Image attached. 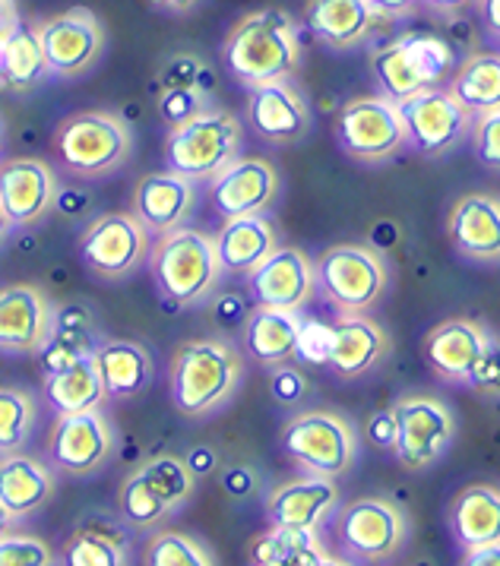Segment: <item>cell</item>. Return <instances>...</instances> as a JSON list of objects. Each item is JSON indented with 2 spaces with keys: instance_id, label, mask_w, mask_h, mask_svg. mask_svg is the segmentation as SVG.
<instances>
[{
  "instance_id": "cell-42",
  "label": "cell",
  "mask_w": 500,
  "mask_h": 566,
  "mask_svg": "<svg viewBox=\"0 0 500 566\" xmlns=\"http://www.w3.org/2000/svg\"><path fill=\"white\" fill-rule=\"evenodd\" d=\"M206 112V95L200 86H168L159 98V114L168 127H181Z\"/></svg>"
},
{
  "instance_id": "cell-58",
  "label": "cell",
  "mask_w": 500,
  "mask_h": 566,
  "mask_svg": "<svg viewBox=\"0 0 500 566\" xmlns=\"http://www.w3.org/2000/svg\"><path fill=\"white\" fill-rule=\"evenodd\" d=\"M0 149H3V120H0Z\"/></svg>"
},
{
  "instance_id": "cell-12",
  "label": "cell",
  "mask_w": 500,
  "mask_h": 566,
  "mask_svg": "<svg viewBox=\"0 0 500 566\" xmlns=\"http://www.w3.org/2000/svg\"><path fill=\"white\" fill-rule=\"evenodd\" d=\"M114 443L117 437L102 408L58 415L48 437V459L64 475L86 478L105 469V462L114 455Z\"/></svg>"
},
{
  "instance_id": "cell-43",
  "label": "cell",
  "mask_w": 500,
  "mask_h": 566,
  "mask_svg": "<svg viewBox=\"0 0 500 566\" xmlns=\"http://www.w3.org/2000/svg\"><path fill=\"white\" fill-rule=\"evenodd\" d=\"M330 352H333V323L301 319L295 358L308 364H330Z\"/></svg>"
},
{
  "instance_id": "cell-32",
  "label": "cell",
  "mask_w": 500,
  "mask_h": 566,
  "mask_svg": "<svg viewBox=\"0 0 500 566\" xmlns=\"http://www.w3.org/2000/svg\"><path fill=\"white\" fill-rule=\"evenodd\" d=\"M98 336H95V326H92L90 314L83 307H54V326H51V336H48L45 348L35 355L42 361V370L48 374H58L70 364L90 358L92 352L98 348Z\"/></svg>"
},
{
  "instance_id": "cell-38",
  "label": "cell",
  "mask_w": 500,
  "mask_h": 566,
  "mask_svg": "<svg viewBox=\"0 0 500 566\" xmlns=\"http://www.w3.org/2000/svg\"><path fill=\"white\" fill-rule=\"evenodd\" d=\"M35 399L25 389L0 386V455L20 453L35 428Z\"/></svg>"
},
{
  "instance_id": "cell-16",
  "label": "cell",
  "mask_w": 500,
  "mask_h": 566,
  "mask_svg": "<svg viewBox=\"0 0 500 566\" xmlns=\"http://www.w3.org/2000/svg\"><path fill=\"white\" fill-rule=\"evenodd\" d=\"M336 535L352 557L384 560L396 554V547L406 538V520L387 500L362 497L342 506Z\"/></svg>"
},
{
  "instance_id": "cell-6",
  "label": "cell",
  "mask_w": 500,
  "mask_h": 566,
  "mask_svg": "<svg viewBox=\"0 0 500 566\" xmlns=\"http://www.w3.org/2000/svg\"><path fill=\"white\" fill-rule=\"evenodd\" d=\"M241 153V120L222 108H206L194 120L171 127L165 139L168 171L187 181H212Z\"/></svg>"
},
{
  "instance_id": "cell-52",
  "label": "cell",
  "mask_w": 500,
  "mask_h": 566,
  "mask_svg": "<svg viewBox=\"0 0 500 566\" xmlns=\"http://www.w3.org/2000/svg\"><path fill=\"white\" fill-rule=\"evenodd\" d=\"M159 7H165V10H175V13H187V10H194L200 0H156Z\"/></svg>"
},
{
  "instance_id": "cell-22",
  "label": "cell",
  "mask_w": 500,
  "mask_h": 566,
  "mask_svg": "<svg viewBox=\"0 0 500 566\" xmlns=\"http://www.w3.org/2000/svg\"><path fill=\"white\" fill-rule=\"evenodd\" d=\"M194 206H197V184L175 171H159V175H146L137 184L131 212L149 234H162L181 228L194 212Z\"/></svg>"
},
{
  "instance_id": "cell-49",
  "label": "cell",
  "mask_w": 500,
  "mask_h": 566,
  "mask_svg": "<svg viewBox=\"0 0 500 566\" xmlns=\"http://www.w3.org/2000/svg\"><path fill=\"white\" fill-rule=\"evenodd\" d=\"M374 13H387V17H399V13H409L418 0H367Z\"/></svg>"
},
{
  "instance_id": "cell-50",
  "label": "cell",
  "mask_w": 500,
  "mask_h": 566,
  "mask_svg": "<svg viewBox=\"0 0 500 566\" xmlns=\"http://www.w3.org/2000/svg\"><path fill=\"white\" fill-rule=\"evenodd\" d=\"M17 23H20L17 3H13V0H0V42L13 32V25Z\"/></svg>"
},
{
  "instance_id": "cell-11",
  "label": "cell",
  "mask_w": 500,
  "mask_h": 566,
  "mask_svg": "<svg viewBox=\"0 0 500 566\" xmlns=\"http://www.w3.org/2000/svg\"><path fill=\"white\" fill-rule=\"evenodd\" d=\"M35 29H39L48 73L58 80L86 76L105 54L102 20L86 7H70L64 13H54L42 23H35Z\"/></svg>"
},
{
  "instance_id": "cell-21",
  "label": "cell",
  "mask_w": 500,
  "mask_h": 566,
  "mask_svg": "<svg viewBox=\"0 0 500 566\" xmlns=\"http://www.w3.org/2000/svg\"><path fill=\"white\" fill-rule=\"evenodd\" d=\"M336 503H340V491H336L333 478H295L289 484H279L270 494L267 516L279 532L314 535L323 520L336 510Z\"/></svg>"
},
{
  "instance_id": "cell-26",
  "label": "cell",
  "mask_w": 500,
  "mask_h": 566,
  "mask_svg": "<svg viewBox=\"0 0 500 566\" xmlns=\"http://www.w3.org/2000/svg\"><path fill=\"white\" fill-rule=\"evenodd\" d=\"M450 241L462 256L500 260V200L469 193L450 212Z\"/></svg>"
},
{
  "instance_id": "cell-5",
  "label": "cell",
  "mask_w": 500,
  "mask_h": 566,
  "mask_svg": "<svg viewBox=\"0 0 500 566\" xmlns=\"http://www.w3.org/2000/svg\"><path fill=\"white\" fill-rule=\"evenodd\" d=\"M194 488L197 475L187 459L171 453L153 455L124 478L117 491V513L134 528H156L168 516L181 513L194 497Z\"/></svg>"
},
{
  "instance_id": "cell-36",
  "label": "cell",
  "mask_w": 500,
  "mask_h": 566,
  "mask_svg": "<svg viewBox=\"0 0 500 566\" xmlns=\"http://www.w3.org/2000/svg\"><path fill=\"white\" fill-rule=\"evenodd\" d=\"M450 95L469 114L500 108V54H472L456 73Z\"/></svg>"
},
{
  "instance_id": "cell-41",
  "label": "cell",
  "mask_w": 500,
  "mask_h": 566,
  "mask_svg": "<svg viewBox=\"0 0 500 566\" xmlns=\"http://www.w3.org/2000/svg\"><path fill=\"white\" fill-rule=\"evenodd\" d=\"M0 566H58V557L42 538L10 532L0 538Z\"/></svg>"
},
{
  "instance_id": "cell-24",
  "label": "cell",
  "mask_w": 500,
  "mask_h": 566,
  "mask_svg": "<svg viewBox=\"0 0 500 566\" xmlns=\"http://www.w3.org/2000/svg\"><path fill=\"white\" fill-rule=\"evenodd\" d=\"M54 494H58V478L48 462L23 450L0 455V506L10 516L25 520L45 510Z\"/></svg>"
},
{
  "instance_id": "cell-15",
  "label": "cell",
  "mask_w": 500,
  "mask_h": 566,
  "mask_svg": "<svg viewBox=\"0 0 500 566\" xmlns=\"http://www.w3.org/2000/svg\"><path fill=\"white\" fill-rule=\"evenodd\" d=\"M396 108L406 127V139L421 156H444L447 149H454L469 130V117H472L450 92L434 86L396 102Z\"/></svg>"
},
{
  "instance_id": "cell-19",
  "label": "cell",
  "mask_w": 500,
  "mask_h": 566,
  "mask_svg": "<svg viewBox=\"0 0 500 566\" xmlns=\"http://www.w3.org/2000/svg\"><path fill=\"white\" fill-rule=\"evenodd\" d=\"M58 200V175L42 159L0 161V206L13 228L42 222Z\"/></svg>"
},
{
  "instance_id": "cell-40",
  "label": "cell",
  "mask_w": 500,
  "mask_h": 566,
  "mask_svg": "<svg viewBox=\"0 0 500 566\" xmlns=\"http://www.w3.org/2000/svg\"><path fill=\"white\" fill-rule=\"evenodd\" d=\"M143 560L146 566H216L209 547L184 532H156Z\"/></svg>"
},
{
  "instance_id": "cell-35",
  "label": "cell",
  "mask_w": 500,
  "mask_h": 566,
  "mask_svg": "<svg viewBox=\"0 0 500 566\" xmlns=\"http://www.w3.org/2000/svg\"><path fill=\"white\" fill-rule=\"evenodd\" d=\"M0 51H3V80H7V90L29 92L51 76L35 23H23L20 20V23L13 25V32L0 42Z\"/></svg>"
},
{
  "instance_id": "cell-28",
  "label": "cell",
  "mask_w": 500,
  "mask_h": 566,
  "mask_svg": "<svg viewBox=\"0 0 500 566\" xmlns=\"http://www.w3.org/2000/svg\"><path fill=\"white\" fill-rule=\"evenodd\" d=\"M212 241H216V256H219L222 272L248 275L275 250V231L270 219L257 212V216L226 219V226Z\"/></svg>"
},
{
  "instance_id": "cell-30",
  "label": "cell",
  "mask_w": 500,
  "mask_h": 566,
  "mask_svg": "<svg viewBox=\"0 0 500 566\" xmlns=\"http://www.w3.org/2000/svg\"><path fill=\"white\" fill-rule=\"evenodd\" d=\"M387 352V336L377 323L358 314H340L333 323V352H330V367L340 377H358L371 370Z\"/></svg>"
},
{
  "instance_id": "cell-1",
  "label": "cell",
  "mask_w": 500,
  "mask_h": 566,
  "mask_svg": "<svg viewBox=\"0 0 500 566\" xmlns=\"http://www.w3.org/2000/svg\"><path fill=\"white\" fill-rule=\"evenodd\" d=\"M228 73L244 86H263L275 80H289L301 61L298 25L282 10H257L228 32L226 48Z\"/></svg>"
},
{
  "instance_id": "cell-8",
  "label": "cell",
  "mask_w": 500,
  "mask_h": 566,
  "mask_svg": "<svg viewBox=\"0 0 500 566\" xmlns=\"http://www.w3.org/2000/svg\"><path fill=\"white\" fill-rule=\"evenodd\" d=\"M282 450L308 475L340 478L352 469L358 443L348 421L333 411H304L282 428Z\"/></svg>"
},
{
  "instance_id": "cell-55",
  "label": "cell",
  "mask_w": 500,
  "mask_h": 566,
  "mask_svg": "<svg viewBox=\"0 0 500 566\" xmlns=\"http://www.w3.org/2000/svg\"><path fill=\"white\" fill-rule=\"evenodd\" d=\"M10 234H13V222H10V216L3 212V206H0V244H3Z\"/></svg>"
},
{
  "instance_id": "cell-47",
  "label": "cell",
  "mask_w": 500,
  "mask_h": 566,
  "mask_svg": "<svg viewBox=\"0 0 500 566\" xmlns=\"http://www.w3.org/2000/svg\"><path fill=\"white\" fill-rule=\"evenodd\" d=\"M367 437H371L377 447L393 450V443H396V415H393V408H387V411H377V415L367 421Z\"/></svg>"
},
{
  "instance_id": "cell-17",
  "label": "cell",
  "mask_w": 500,
  "mask_h": 566,
  "mask_svg": "<svg viewBox=\"0 0 500 566\" xmlns=\"http://www.w3.org/2000/svg\"><path fill=\"white\" fill-rule=\"evenodd\" d=\"M250 295L257 307L301 311L314 297V263L298 248H275L257 270L248 272Z\"/></svg>"
},
{
  "instance_id": "cell-53",
  "label": "cell",
  "mask_w": 500,
  "mask_h": 566,
  "mask_svg": "<svg viewBox=\"0 0 500 566\" xmlns=\"http://www.w3.org/2000/svg\"><path fill=\"white\" fill-rule=\"evenodd\" d=\"M425 3H431L434 10H444V13H450V10H459V7L472 3V0H425Z\"/></svg>"
},
{
  "instance_id": "cell-57",
  "label": "cell",
  "mask_w": 500,
  "mask_h": 566,
  "mask_svg": "<svg viewBox=\"0 0 500 566\" xmlns=\"http://www.w3.org/2000/svg\"><path fill=\"white\" fill-rule=\"evenodd\" d=\"M0 90H7V80H3V51H0Z\"/></svg>"
},
{
  "instance_id": "cell-33",
  "label": "cell",
  "mask_w": 500,
  "mask_h": 566,
  "mask_svg": "<svg viewBox=\"0 0 500 566\" xmlns=\"http://www.w3.org/2000/svg\"><path fill=\"white\" fill-rule=\"evenodd\" d=\"M450 528L456 542L469 547L500 542V491L488 484L466 488L450 506Z\"/></svg>"
},
{
  "instance_id": "cell-56",
  "label": "cell",
  "mask_w": 500,
  "mask_h": 566,
  "mask_svg": "<svg viewBox=\"0 0 500 566\" xmlns=\"http://www.w3.org/2000/svg\"><path fill=\"white\" fill-rule=\"evenodd\" d=\"M317 566H352V564H345V560H340V557H326V554H323Z\"/></svg>"
},
{
  "instance_id": "cell-9",
  "label": "cell",
  "mask_w": 500,
  "mask_h": 566,
  "mask_svg": "<svg viewBox=\"0 0 500 566\" xmlns=\"http://www.w3.org/2000/svg\"><path fill=\"white\" fill-rule=\"evenodd\" d=\"M314 282L320 295L340 314H362L384 295L387 270L374 250L340 244L320 256L314 266Z\"/></svg>"
},
{
  "instance_id": "cell-25",
  "label": "cell",
  "mask_w": 500,
  "mask_h": 566,
  "mask_svg": "<svg viewBox=\"0 0 500 566\" xmlns=\"http://www.w3.org/2000/svg\"><path fill=\"white\" fill-rule=\"evenodd\" d=\"M92 361L98 367V377L105 384L108 399H137L153 384L156 364L146 345L131 339L98 342L92 352Z\"/></svg>"
},
{
  "instance_id": "cell-45",
  "label": "cell",
  "mask_w": 500,
  "mask_h": 566,
  "mask_svg": "<svg viewBox=\"0 0 500 566\" xmlns=\"http://www.w3.org/2000/svg\"><path fill=\"white\" fill-rule=\"evenodd\" d=\"M476 392H488V396H500V342L488 339L485 352L478 355L472 370L466 374V380Z\"/></svg>"
},
{
  "instance_id": "cell-3",
  "label": "cell",
  "mask_w": 500,
  "mask_h": 566,
  "mask_svg": "<svg viewBox=\"0 0 500 566\" xmlns=\"http://www.w3.org/2000/svg\"><path fill=\"white\" fill-rule=\"evenodd\" d=\"M244 364L235 345L222 339H190L171 358V402L187 418L222 408L241 384Z\"/></svg>"
},
{
  "instance_id": "cell-39",
  "label": "cell",
  "mask_w": 500,
  "mask_h": 566,
  "mask_svg": "<svg viewBox=\"0 0 500 566\" xmlns=\"http://www.w3.org/2000/svg\"><path fill=\"white\" fill-rule=\"evenodd\" d=\"M320 557L323 554H320L314 535L273 528L263 542L257 544L253 566H317Z\"/></svg>"
},
{
  "instance_id": "cell-4",
  "label": "cell",
  "mask_w": 500,
  "mask_h": 566,
  "mask_svg": "<svg viewBox=\"0 0 500 566\" xmlns=\"http://www.w3.org/2000/svg\"><path fill=\"white\" fill-rule=\"evenodd\" d=\"M134 153V130L114 112H76L54 130V156L73 178L98 181Z\"/></svg>"
},
{
  "instance_id": "cell-2",
  "label": "cell",
  "mask_w": 500,
  "mask_h": 566,
  "mask_svg": "<svg viewBox=\"0 0 500 566\" xmlns=\"http://www.w3.org/2000/svg\"><path fill=\"white\" fill-rule=\"evenodd\" d=\"M149 272L156 292L171 307H197L216 292L222 282V266L216 256L212 234L197 228H171L162 231L149 250Z\"/></svg>"
},
{
  "instance_id": "cell-37",
  "label": "cell",
  "mask_w": 500,
  "mask_h": 566,
  "mask_svg": "<svg viewBox=\"0 0 500 566\" xmlns=\"http://www.w3.org/2000/svg\"><path fill=\"white\" fill-rule=\"evenodd\" d=\"M61 566H131V547L121 535L80 528L73 532L58 557Z\"/></svg>"
},
{
  "instance_id": "cell-44",
  "label": "cell",
  "mask_w": 500,
  "mask_h": 566,
  "mask_svg": "<svg viewBox=\"0 0 500 566\" xmlns=\"http://www.w3.org/2000/svg\"><path fill=\"white\" fill-rule=\"evenodd\" d=\"M472 149L485 168L500 171V108L478 114L476 127H472Z\"/></svg>"
},
{
  "instance_id": "cell-31",
  "label": "cell",
  "mask_w": 500,
  "mask_h": 566,
  "mask_svg": "<svg viewBox=\"0 0 500 566\" xmlns=\"http://www.w3.org/2000/svg\"><path fill=\"white\" fill-rule=\"evenodd\" d=\"M298 333H301V317L295 311L257 307L244 326V348L263 367H279L295 358Z\"/></svg>"
},
{
  "instance_id": "cell-46",
  "label": "cell",
  "mask_w": 500,
  "mask_h": 566,
  "mask_svg": "<svg viewBox=\"0 0 500 566\" xmlns=\"http://www.w3.org/2000/svg\"><path fill=\"white\" fill-rule=\"evenodd\" d=\"M304 389H308V380L292 370V367H285V364H279L273 370V396L279 402H298L301 396H304Z\"/></svg>"
},
{
  "instance_id": "cell-14",
  "label": "cell",
  "mask_w": 500,
  "mask_h": 566,
  "mask_svg": "<svg viewBox=\"0 0 500 566\" xmlns=\"http://www.w3.org/2000/svg\"><path fill=\"white\" fill-rule=\"evenodd\" d=\"M393 415H396L393 450L406 469L412 472L428 469L447 453V447L454 440V415L444 402L425 399V396H409L393 406Z\"/></svg>"
},
{
  "instance_id": "cell-48",
  "label": "cell",
  "mask_w": 500,
  "mask_h": 566,
  "mask_svg": "<svg viewBox=\"0 0 500 566\" xmlns=\"http://www.w3.org/2000/svg\"><path fill=\"white\" fill-rule=\"evenodd\" d=\"M462 566H500V542L481 544V547H469Z\"/></svg>"
},
{
  "instance_id": "cell-51",
  "label": "cell",
  "mask_w": 500,
  "mask_h": 566,
  "mask_svg": "<svg viewBox=\"0 0 500 566\" xmlns=\"http://www.w3.org/2000/svg\"><path fill=\"white\" fill-rule=\"evenodd\" d=\"M478 10H481L485 25H488L494 35H500V0H478Z\"/></svg>"
},
{
  "instance_id": "cell-7",
  "label": "cell",
  "mask_w": 500,
  "mask_h": 566,
  "mask_svg": "<svg viewBox=\"0 0 500 566\" xmlns=\"http://www.w3.org/2000/svg\"><path fill=\"white\" fill-rule=\"evenodd\" d=\"M371 67L384 90V98L403 102L418 90H428L437 80H444L454 67V51L437 35L412 32L381 48Z\"/></svg>"
},
{
  "instance_id": "cell-18",
  "label": "cell",
  "mask_w": 500,
  "mask_h": 566,
  "mask_svg": "<svg viewBox=\"0 0 500 566\" xmlns=\"http://www.w3.org/2000/svg\"><path fill=\"white\" fill-rule=\"evenodd\" d=\"M54 326V304L35 285L0 289V352L39 355Z\"/></svg>"
},
{
  "instance_id": "cell-20",
  "label": "cell",
  "mask_w": 500,
  "mask_h": 566,
  "mask_svg": "<svg viewBox=\"0 0 500 566\" xmlns=\"http://www.w3.org/2000/svg\"><path fill=\"white\" fill-rule=\"evenodd\" d=\"M275 190L279 175L270 161L238 156L209 181V203L222 219H241L263 212L275 200Z\"/></svg>"
},
{
  "instance_id": "cell-29",
  "label": "cell",
  "mask_w": 500,
  "mask_h": 566,
  "mask_svg": "<svg viewBox=\"0 0 500 566\" xmlns=\"http://www.w3.org/2000/svg\"><path fill=\"white\" fill-rule=\"evenodd\" d=\"M374 10L367 0H311L304 10V23L311 35L330 48L362 45L374 25Z\"/></svg>"
},
{
  "instance_id": "cell-23",
  "label": "cell",
  "mask_w": 500,
  "mask_h": 566,
  "mask_svg": "<svg viewBox=\"0 0 500 566\" xmlns=\"http://www.w3.org/2000/svg\"><path fill=\"white\" fill-rule=\"evenodd\" d=\"M248 120L257 136L270 143H295L311 127V112L295 86L285 80L253 86L248 98Z\"/></svg>"
},
{
  "instance_id": "cell-54",
  "label": "cell",
  "mask_w": 500,
  "mask_h": 566,
  "mask_svg": "<svg viewBox=\"0 0 500 566\" xmlns=\"http://www.w3.org/2000/svg\"><path fill=\"white\" fill-rule=\"evenodd\" d=\"M17 516H10V513H7V510H3V506H0V538H7V535H10V532H13V528H17Z\"/></svg>"
},
{
  "instance_id": "cell-10",
  "label": "cell",
  "mask_w": 500,
  "mask_h": 566,
  "mask_svg": "<svg viewBox=\"0 0 500 566\" xmlns=\"http://www.w3.org/2000/svg\"><path fill=\"white\" fill-rule=\"evenodd\" d=\"M80 260L98 279H127L149 260V231L134 212H105L83 228Z\"/></svg>"
},
{
  "instance_id": "cell-27",
  "label": "cell",
  "mask_w": 500,
  "mask_h": 566,
  "mask_svg": "<svg viewBox=\"0 0 500 566\" xmlns=\"http://www.w3.org/2000/svg\"><path fill=\"white\" fill-rule=\"evenodd\" d=\"M488 333L469 323V319H447L440 326H434L425 339V358L434 370L447 380H466V374L472 370L478 355L488 345Z\"/></svg>"
},
{
  "instance_id": "cell-34",
  "label": "cell",
  "mask_w": 500,
  "mask_h": 566,
  "mask_svg": "<svg viewBox=\"0 0 500 566\" xmlns=\"http://www.w3.org/2000/svg\"><path fill=\"white\" fill-rule=\"evenodd\" d=\"M45 399L58 415H76V411L102 408L108 392H105V384L98 377V367L92 361V355L58 370V374H48Z\"/></svg>"
},
{
  "instance_id": "cell-13",
  "label": "cell",
  "mask_w": 500,
  "mask_h": 566,
  "mask_svg": "<svg viewBox=\"0 0 500 566\" xmlns=\"http://www.w3.org/2000/svg\"><path fill=\"white\" fill-rule=\"evenodd\" d=\"M336 143L355 161L389 159L406 143V127L396 102L374 95V98H352L348 105H342L336 117Z\"/></svg>"
}]
</instances>
